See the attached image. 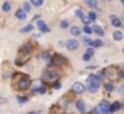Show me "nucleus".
I'll return each instance as SVG.
<instances>
[{"label":"nucleus","mask_w":124,"mask_h":114,"mask_svg":"<svg viewBox=\"0 0 124 114\" xmlns=\"http://www.w3.org/2000/svg\"><path fill=\"white\" fill-rule=\"evenodd\" d=\"M31 78L26 75V73H21V72H15L12 75V88L15 91H19V92H23V91H28L31 88Z\"/></svg>","instance_id":"f257e3e1"},{"label":"nucleus","mask_w":124,"mask_h":114,"mask_svg":"<svg viewBox=\"0 0 124 114\" xmlns=\"http://www.w3.org/2000/svg\"><path fill=\"white\" fill-rule=\"evenodd\" d=\"M32 56V45L29 42H25L19 47V51H18V57L15 60V65L16 66H23Z\"/></svg>","instance_id":"f03ea898"},{"label":"nucleus","mask_w":124,"mask_h":114,"mask_svg":"<svg viewBox=\"0 0 124 114\" xmlns=\"http://www.w3.org/2000/svg\"><path fill=\"white\" fill-rule=\"evenodd\" d=\"M60 76H61V70L58 69V67H54V66H48L44 72H42V75H41V82L42 83H54V82H57L58 79H60Z\"/></svg>","instance_id":"7ed1b4c3"},{"label":"nucleus","mask_w":124,"mask_h":114,"mask_svg":"<svg viewBox=\"0 0 124 114\" xmlns=\"http://www.w3.org/2000/svg\"><path fill=\"white\" fill-rule=\"evenodd\" d=\"M69 65V60L66 59L64 56L61 54H53L51 56V60H50V66H54V67H64Z\"/></svg>","instance_id":"20e7f679"},{"label":"nucleus","mask_w":124,"mask_h":114,"mask_svg":"<svg viewBox=\"0 0 124 114\" xmlns=\"http://www.w3.org/2000/svg\"><path fill=\"white\" fill-rule=\"evenodd\" d=\"M99 85H101V81L95 75H89L88 76V79H86V88H88L89 92H96L98 88H99Z\"/></svg>","instance_id":"39448f33"},{"label":"nucleus","mask_w":124,"mask_h":114,"mask_svg":"<svg viewBox=\"0 0 124 114\" xmlns=\"http://www.w3.org/2000/svg\"><path fill=\"white\" fill-rule=\"evenodd\" d=\"M102 72H104V75H105L108 79H111V81H117V79L120 78V69H118L117 66H107Z\"/></svg>","instance_id":"423d86ee"},{"label":"nucleus","mask_w":124,"mask_h":114,"mask_svg":"<svg viewBox=\"0 0 124 114\" xmlns=\"http://www.w3.org/2000/svg\"><path fill=\"white\" fill-rule=\"evenodd\" d=\"M64 45H66V48H67V50L75 51V50H78L79 42H78V40H67V41L64 42Z\"/></svg>","instance_id":"0eeeda50"},{"label":"nucleus","mask_w":124,"mask_h":114,"mask_svg":"<svg viewBox=\"0 0 124 114\" xmlns=\"http://www.w3.org/2000/svg\"><path fill=\"white\" fill-rule=\"evenodd\" d=\"M83 91H85L83 83H80V82H75L73 83V86H72V92L73 94H82Z\"/></svg>","instance_id":"6e6552de"},{"label":"nucleus","mask_w":124,"mask_h":114,"mask_svg":"<svg viewBox=\"0 0 124 114\" xmlns=\"http://www.w3.org/2000/svg\"><path fill=\"white\" fill-rule=\"evenodd\" d=\"M50 114H66V111L61 108L60 105H53L50 108Z\"/></svg>","instance_id":"1a4fd4ad"},{"label":"nucleus","mask_w":124,"mask_h":114,"mask_svg":"<svg viewBox=\"0 0 124 114\" xmlns=\"http://www.w3.org/2000/svg\"><path fill=\"white\" fill-rule=\"evenodd\" d=\"M109 21H111V24H112V26H115V28H121V19L120 18H117L115 15H111V18H109Z\"/></svg>","instance_id":"9d476101"},{"label":"nucleus","mask_w":124,"mask_h":114,"mask_svg":"<svg viewBox=\"0 0 124 114\" xmlns=\"http://www.w3.org/2000/svg\"><path fill=\"white\" fill-rule=\"evenodd\" d=\"M37 26L39 28V31H41V32H48V31H50V28L47 26V24H45L42 19H39V21L37 22Z\"/></svg>","instance_id":"9b49d317"},{"label":"nucleus","mask_w":124,"mask_h":114,"mask_svg":"<svg viewBox=\"0 0 124 114\" xmlns=\"http://www.w3.org/2000/svg\"><path fill=\"white\" fill-rule=\"evenodd\" d=\"M75 105H76V108L80 111V113H85L86 111V107H85V102L82 101V99H76V102H75Z\"/></svg>","instance_id":"f8f14e48"},{"label":"nucleus","mask_w":124,"mask_h":114,"mask_svg":"<svg viewBox=\"0 0 124 114\" xmlns=\"http://www.w3.org/2000/svg\"><path fill=\"white\" fill-rule=\"evenodd\" d=\"M15 15H16V18H18L19 21H23V19H26V12H25L23 9H18Z\"/></svg>","instance_id":"ddd939ff"},{"label":"nucleus","mask_w":124,"mask_h":114,"mask_svg":"<svg viewBox=\"0 0 124 114\" xmlns=\"http://www.w3.org/2000/svg\"><path fill=\"white\" fill-rule=\"evenodd\" d=\"M85 2H86V5H88L91 9H99V5H98L96 0H85Z\"/></svg>","instance_id":"4468645a"},{"label":"nucleus","mask_w":124,"mask_h":114,"mask_svg":"<svg viewBox=\"0 0 124 114\" xmlns=\"http://www.w3.org/2000/svg\"><path fill=\"white\" fill-rule=\"evenodd\" d=\"M120 108H121V102H112V104H111V108H109V114L118 111Z\"/></svg>","instance_id":"2eb2a0df"},{"label":"nucleus","mask_w":124,"mask_h":114,"mask_svg":"<svg viewBox=\"0 0 124 114\" xmlns=\"http://www.w3.org/2000/svg\"><path fill=\"white\" fill-rule=\"evenodd\" d=\"M92 31H93V32H95L96 35H99V37H102V35L105 34V32H104V29H102V28H101L99 25H95V26L92 28Z\"/></svg>","instance_id":"dca6fc26"},{"label":"nucleus","mask_w":124,"mask_h":114,"mask_svg":"<svg viewBox=\"0 0 124 114\" xmlns=\"http://www.w3.org/2000/svg\"><path fill=\"white\" fill-rule=\"evenodd\" d=\"M70 32H72V35H73V37H79V35H80V32H82V29H80L79 26H72Z\"/></svg>","instance_id":"f3484780"},{"label":"nucleus","mask_w":124,"mask_h":114,"mask_svg":"<svg viewBox=\"0 0 124 114\" xmlns=\"http://www.w3.org/2000/svg\"><path fill=\"white\" fill-rule=\"evenodd\" d=\"M112 38H114L115 41H121V40H123V32H121V31H114Z\"/></svg>","instance_id":"a211bd4d"},{"label":"nucleus","mask_w":124,"mask_h":114,"mask_svg":"<svg viewBox=\"0 0 124 114\" xmlns=\"http://www.w3.org/2000/svg\"><path fill=\"white\" fill-rule=\"evenodd\" d=\"M32 29H34V25H32V24H29V25H25L23 28H21V32H22V34H25V32L32 31Z\"/></svg>","instance_id":"6ab92c4d"},{"label":"nucleus","mask_w":124,"mask_h":114,"mask_svg":"<svg viewBox=\"0 0 124 114\" xmlns=\"http://www.w3.org/2000/svg\"><path fill=\"white\" fill-rule=\"evenodd\" d=\"M72 94H73V92H72ZM72 94H67V95H63V99H61V101H63V102H64L66 105H67V104H69V102L72 101Z\"/></svg>","instance_id":"aec40b11"},{"label":"nucleus","mask_w":124,"mask_h":114,"mask_svg":"<svg viewBox=\"0 0 124 114\" xmlns=\"http://www.w3.org/2000/svg\"><path fill=\"white\" fill-rule=\"evenodd\" d=\"M16 101H18L19 104H25V102L28 101V97H25V95H19V97H16Z\"/></svg>","instance_id":"412c9836"},{"label":"nucleus","mask_w":124,"mask_h":114,"mask_svg":"<svg viewBox=\"0 0 124 114\" xmlns=\"http://www.w3.org/2000/svg\"><path fill=\"white\" fill-rule=\"evenodd\" d=\"M104 88H105V91H107V92H111V91H114V85H112L111 82L105 83V85H104Z\"/></svg>","instance_id":"4be33fe9"},{"label":"nucleus","mask_w":124,"mask_h":114,"mask_svg":"<svg viewBox=\"0 0 124 114\" xmlns=\"http://www.w3.org/2000/svg\"><path fill=\"white\" fill-rule=\"evenodd\" d=\"M41 59H44V60H48V62H50V60H51V54H50L48 51H45V53H42V54H41Z\"/></svg>","instance_id":"5701e85b"},{"label":"nucleus","mask_w":124,"mask_h":114,"mask_svg":"<svg viewBox=\"0 0 124 114\" xmlns=\"http://www.w3.org/2000/svg\"><path fill=\"white\" fill-rule=\"evenodd\" d=\"M60 28H61V29H66V28H69V21L63 19V21L60 22Z\"/></svg>","instance_id":"b1692460"},{"label":"nucleus","mask_w":124,"mask_h":114,"mask_svg":"<svg viewBox=\"0 0 124 114\" xmlns=\"http://www.w3.org/2000/svg\"><path fill=\"white\" fill-rule=\"evenodd\" d=\"M80 19H82V22H83V24H85V25H89V24H91V22H92V21H91V19H89V16H88V15H83V16H82V18H80Z\"/></svg>","instance_id":"393cba45"},{"label":"nucleus","mask_w":124,"mask_h":114,"mask_svg":"<svg viewBox=\"0 0 124 114\" xmlns=\"http://www.w3.org/2000/svg\"><path fill=\"white\" fill-rule=\"evenodd\" d=\"M10 8H12V6H10V3H9V2H5L2 9H3V12H9V10H10Z\"/></svg>","instance_id":"a878e982"},{"label":"nucleus","mask_w":124,"mask_h":114,"mask_svg":"<svg viewBox=\"0 0 124 114\" xmlns=\"http://www.w3.org/2000/svg\"><path fill=\"white\" fill-rule=\"evenodd\" d=\"M88 16H89V19H91V21H95V19L98 18V15H96V12H93V10H91V12L88 13Z\"/></svg>","instance_id":"bb28decb"},{"label":"nucleus","mask_w":124,"mask_h":114,"mask_svg":"<svg viewBox=\"0 0 124 114\" xmlns=\"http://www.w3.org/2000/svg\"><path fill=\"white\" fill-rule=\"evenodd\" d=\"M44 3V0H31V5L32 6H41Z\"/></svg>","instance_id":"cd10ccee"},{"label":"nucleus","mask_w":124,"mask_h":114,"mask_svg":"<svg viewBox=\"0 0 124 114\" xmlns=\"http://www.w3.org/2000/svg\"><path fill=\"white\" fill-rule=\"evenodd\" d=\"M35 92H39V94H45V92H47V88H45V86H38V88L35 89ZM35 92H34V94H35Z\"/></svg>","instance_id":"c85d7f7f"},{"label":"nucleus","mask_w":124,"mask_h":114,"mask_svg":"<svg viewBox=\"0 0 124 114\" xmlns=\"http://www.w3.org/2000/svg\"><path fill=\"white\" fill-rule=\"evenodd\" d=\"M31 8H32L31 3H23V10L25 12H31Z\"/></svg>","instance_id":"c756f323"},{"label":"nucleus","mask_w":124,"mask_h":114,"mask_svg":"<svg viewBox=\"0 0 124 114\" xmlns=\"http://www.w3.org/2000/svg\"><path fill=\"white\" fill-rule=\"evenodd\" d=\"M83 32H85V34H88V35H91L93 31H92V28H89V26H83Z\"/></svg>","instance_id":"7c9ffc66"},{"label":"nucleus","mask_w":124,"mask_h":114,"mask_svg":"<svg viewBox=\"0 0 124 114\" xmlns=\"http://www.w3.org/2000/svg\"><path fill=\"white\" fill-rule=\"evenodd\" d=\"M85 44H88V45L93 47V40H91L89 37H86V38H85Z\"/></svg>","instance_id":"2f4dec72"},{"label":"nucleus","mask_w":124,"mask_h":114,"mask_svg":"<svg viewBox=\"0 0 124 114\" xmlns=\"http://www.w3.org/2000/svg\"><path fill=\"white\" fill-rule=\"evenodd\" d=\"M75 15H76L78 18H82V16H83V12H82V9H76V10H75Z\"/></svg>","instance_id":"473e14b6"},{"label":"nucleus","mask_w":124,"mask_h":114,"mask_svg":"<svg viewBox=\"0 0 124 114\" xmlns=\"http://www.w3.org/2000/svg\"><path fill=\"white\" fill-rule=\"evenodd\" d=\"M51 86H53V88H54V89H60V88H61V83H60V82H58V81H57V82H54V83H53V85H51Z\"/></svg>","instance_id":"72a5a7b5"},{"label":"nucleus","mask_w":124,"mask_h":114,"mask_svg":"<svg viewBox=\"0 0 124 114\" xmlns=\"http://www.w3.org/2000/svg\"><path fill=\"white\" fill-rule=\"evenodd\" d=\"M101 45H102V41H101V40L93 41V47H101ZM93 47H92V48H93Z\"/></svg>","instance_id":"f704fd0d"},{"label":"nucleus","mask_w":124,"mask_h":114,"mask_svg":"<svg viewBox=\"0 0 124 114\" xmlns=\"http://www.w3.org/2000/svg\"><path fill=\"white\" fill-rule=\"evenodd\" d=\"M95 76H96V78H98V79H99V81H102V79H104V78H105V75H104V72H99V73H96V75H95Z\"/></svg>","instance_id":"c9c22d12"},{"label":"nucleus","mask_w":124,"mask_h":114,"mask_svg":"<svg viewBox=\"0 0 124 114\" xmlns=\"http://www.w3.org/2000/svg\"><path fill=\"white\" fill-rule=\"evenodd\" d=\"M91 57H92L91 54H88V53H85V54H83V60H85V62H89V60H91Z\"/></svg>","instance_id":"e433bc0d"},{"label":"nucleus","mask_w":124,"mask_h":114,"mask_svg":"<svg viewBox=\"0 0 124 114\" xmlns=\"http://www.w3.org/2000/svg\"><path fill=\"white\" fill-rule=\"evenodd\" d=\"M86 53H88V54H91V56H93V48H92V47H89V48L86 50Z\"/></svg>","instance_id":"4c0bfd02"},{"label":"nucleus","mask_w":124,"mask_h":114,"mask_svg":"<svg viewBox=\"0 0 124 114\" xmlns=\"http://www.w3.org/2000/svg\"><path fill=\"white\" fill-rule=\"evenodd\" d=\"M6 102V98H3V97H0V104H5Z\"/></svg>","instance_id":"58836bf2"},{"label":"nucleus","mask_w":124,"mask_h":114,"mask_svg":"<svg viewBox=\"0 0 124 114\" xmlns=\"http://www.w3.org/2000/svg\"><path fill=\"white\" fill-rule=\"evenodd\" d=\"M120 78H123V79H124V67H123V70L120 72Z\"/></svg>","instance_id":"ea45409f"},{"label":"nucleus","mask_w":124,"mask_h":114,"mask_svg":"<svg viewBox=\"0 0 124 114\" xmlns=\"http://www.w3.org/2000/svg\"><path fill=\"white\" fill-rule=\"evenodd\" d=\"M120 92H121V94H124V85H123V86L120 88Z\"/></svg>","instance_id":"a19ab883"},{"label":"nucleus","mask_w":124,"mask_h":114,"mask_svg":"<svg viewBox=\"0 0 124 114\" xmlns=\"http://www.w3.org/2000/svg\"><path fill=\"white\" fill-rule=\"evenodd\" d=\"M120 2H121V3H123V5H124V0H120Z\"/></svg>","instance_id":"79ce46f5"},{"label":"nucleus","mask_w":124,"mask_h":114,"mask_svg":"<svg viewBox=\"0 0 124 114\" xmlns=\"http://www.w3.org/2000/svg\"><path fill=\"white\" fill-rule=\"evenodd\" d=\"M29 114H35V113H29Z\"/></svg>","instance_id":"37998d69"},{"label":"nucleus","mask_w":124,"mask_h":114,"mask_svg":"<svg viewBox=\"0 0 124 114\" xmlns=\"http://www.w3.org/2000/svg\"><path fill=\"white\" fill-rule=\"evenodd\" d=\"M123 53H124V48H123Z\"/></svg>","instance_id":"c03bdc74"},{"label":"nucleus","mask_w":124,"mask_h":114,"mask_svg":"<svg viewBox=\"0 0 124 114\" xmlns=\"http://www.w3.org/2000/svg\"><path fill=\"white\" fill-rule=\"evenodd\" d=\"M108 2H111V0H108Z\"/></svg>","instance_id":"a18cd8bd"}]
</instances>
